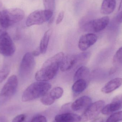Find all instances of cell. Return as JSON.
Returning a JSON list of instances; mask_svg holds the SVG:
<instances>
[{"label":"cell","mask_w":122,"mask_h":122,"mask_svg":"<svg viewBox=\"0 0 122 122\" xmlns=\"http://www.w3.org/2000/svg\"><path fill=\"white\" fill-rule=\"evenodd\" d=\"M64 53L60 52L47 60L35 75L37 81L46 82L55 76L60 67Z\"/></svg>","instance_id":"obj_1"},{"label":"cell","mask_w":122,"mask_h":122,"mask_svg":"<svg viewBox=\"0 0 122 122\" xmlns=\"http://www.w3.org/2000/svg\"><path fill=\"white\" fill-rule=\"evenodd\" d=\"M25 16L19 8L4 9L0 11V31H5L10 26L21 21Z\"/></svg>","instance_id":"obj_2"},{"label":"cell","mask_w":122,"mask_h":122,"mask_svg":"<svg viewBox=\"0 0 122 122\" xmlns=\"http://www.w3.org/2000/svg\"><path fill=\"white\" fill-rule=\"evenodd\" d=\"M51 86V84L46 82H35L25 90L22 94L21 100L26 102L41 98L48 92Z\"/></svg>","instance_id":"obj_3"},{"label":"cell","mask_w":122,"mask_h":122,"mask_svg":"<svg viewBox=\"0 0 122 122\" xmlns=\"http://www.w3.org/2000/svg\"><path fill=\"white\" fill-rule=\"evenodd\" d=\"M53 12L46 10H39L32 12L28 16L26 24L28 27L39 25L49 21L53 16Z\"/></svg>","instance_id":"obj_4"},{"label":"cell","mask_w":122,"mask_h":122,"mask_svg":"<svg viewBox=\"0 0 122 122\" xmlns=\"http://www.w3.org/2000/svg\"><path fill=\"white\" fill-rule=\"evenodd\" d=\"M16 48L13 41L9 34L4 31L0 35V54L5 56H13Z\"/></svg>","instance_id":"obj_5"},{"label":"cell","mask_w":122,"mask_h":122,"mask_svg":"<svg viewBox=\"0 0 122 122\" xmlns=\"http://www.w3.org/2000/svg\"><path fill=\"white\" fill-rule=\"evenodd\" d=\"M110 18L108 16H104L85 22L82 24L81 28L85 31L100 32L107 27Z\"/></svg>","instance_id":"obj_6"},{"label":"cell","mask_w":122,"mask_h":122,"mask_svg":"<svg viewBox=\"0 0 122 122\" xmlns=\"http://www.w3.org/2000/svg\"><path fill=\"white\" fill-rule=\"evenodd\" d=\"M104 101L99 100L94 102L85 110L81 117V122H85L95 119L105 106Z\"/></svg>","instance_id":"obj_7"},{"label":"cell","mask_w":122,"mask_h":122,"mask_svg":"<svg viewBox=\"0 0 122 122\" xmlns=\"http://www.w3.org/2000/svg\"><path fill=\"white\" fill-rule=\"evenodd\" d=\"M18 85V80L15 75L9 77L0 92V98L2 102L10 99L15 94Z\"/></svg>","instance_id":"obj_8"},{"label":"cell","mask_w":122,"mask_h":122,"mask_svg":"<svg viewBox=\"0 0 122 122\" xmlns=\"http://www.w3.org/2000/svg\"><path fill=\"white\" fill-rule=\"evenodd\" d=\"M34 57L29 52L26 53L23 57L19 68V73L22 77H26L32 73L35 65Z\"/></svg>","instance_id":"obj_9"},{"label":"cell","mask_w":122,"mask_h":122,"mask_svg":"<svg viewBox=\"0 0 122 122\" xmlns=\"http://www.w3.org/2000/svg\"><path fill=\"white\" fill-rule=\"evenodd\" d=\"M122 109V95L115 97L110 104L104 106L102 111V114L108 115Z\"/></svg>","instance_id":"obj_10"},{"label":"cell","mask_w":122,"mask_h":122,"mask_svg":"<svg viewBox=\"0 0 122 122\" xmlns=\"http://www.w3.org/2000/svg\"><path fill=\"white\" fill-rule=\"evenodd\" d=\"M97 36L94 34L89 33L83 35L79 40V49L82 51H86L94 45L97 42Z\"/></svg>","instance_id":"obj_11"},{"label":"cell","mask_w":122,"mask_h":122,"mask_svg":"<svg viewBox=\"0 0 122 122\" xmlns=\"http://www.w3.org/2000/svg\"><path fill=\"white\" fill-rule=\"evenodd\" d=\"M77 63V55H70L64 56L60 65V69L62 71H68Z\"/></svg>","instance_id":"obj_12"},{"label":"cell","mask_w":122,"mask_h":122,"mask_svg":"<svg viewBox=\"0 0 122 122\" xmlns=\"http://www.w3.org/2000/svg\"><path fill=\"white\" fill-rule=\"evenodd\" d=\"M92 104V99L88 96H84L76 100L71 105L72 109L76 112L85 110Z\"/></svg>","instance_id":"obj_13"},{"label":"cell","mask_w":122,"mask_h":122,"mask_svg":"<svg viewBox=\"0 0 122 122\" xmlns=\"http://www.w3.org/2000/svg\"><path fill=\"white\" fill-rule=\"evenodd\" d=\"M54 121L56 122H80L81 117L74 113H63L56 115Z\"/></svg>","instance_id":"obj_14"},{"label":"cell","mask_w":122,"mask_h":122,"mask_svg":"<svg viewBox=\"0 0 122 122\" xmlns=\"http://www.w3.org/2000/svg\"><path fill=\"white\" fill-rule=\"evenodd\" d=\"M122 85V79L115 78L107 82L102 89V92L109 94L112 92L120 87Z\"/></svg>","instance_id":"obj_15"},{"label":"cell","mask_w":122,"mask_h":122,"mask_svg":"<svg viewBox=\"0 0 122 122\" xmlns=\"http://www.w3.org/2000/svg\"><path fill=\"white\" fill-rule=\"evenodd\" d=\"M116 5V0H103L100 11L104 15H109L114 10Z\"/></svg>","instance_id":"obj_16"},{"label":"cell","mask_w":122,"mask_h":122,"mask_svg":"<svg viewBox=\"0 0 122 122\" xmlns=\"http://www.w3.org/2000/svg\"><path fill=\"white\" fill-rule=\"evenodd\" d=\"M52 33L51 29H49L46 31L41 41L39 49L41 54L46 53L47 51L49 42Z\"/></svg>","instance_id":"obj_17"},{"label":"cell","mask_w":122,"mask_h":122,"mask_svg":"<svg viewBox=\"0 0 122 122\" xmlns=\"http://www.w3.org/2000/svg\"><path fill=\"white\" fill-rule=\"evenodd\" d=\"M89 74V70L87 67L84 66H80L75 74L74 77V81L80 79H84L86 81Z\"/></svg>","instance_id":"obj_18"},{"label":"cell","mask_w":122,"mask_h":122,"mask_svg":"<svg viewBox=\"0 0 122 122\" xmlns=\"http://www.w3.org/2000/svg\"><path fill=\"white\" fill-rule=\"evenodd\" d=\"M87 81L84 79H80L74 82L72 89L74 93L80 94L83 92L87 87Z\"/></svg>","instance_id":"obj_19"},{"label":"cell","mask_w":122,"mask_h":122,"mask_svg":"<svg viewBox=\"0 0 122 122\" xmlns=\"http://www.w3.org/2000/svg\"><path fill=\"white\" fill-rule=\"evenodd\" d=\"M49 94L51 97L55 100L61 97L64 92L63 89L60 87H54L50 92Z\"/></svg>","instance_id":"obj_20"},{"label":"cell","mask_w":122,"mask_h":122,"mask_svg":"<svg viewBox=\"0 0 122 122\" xmlns=\"http://www.w3.org/2000/svg\"><path fill=\"white\" fill-rule=\"evenodd\" d=\"M55 100L54 99L48 92L41 98V101L43 104L46 105H51L53 104Z\"/></svg>","instance_id":"obj_21"},{"label":"cell","mask_w":122,"mask_h":122,"mask_svg":"<svg viewBox=\"0 0 122 122\" xmlns=\"http://www.w3.org/2000/svg\"><path fill=\"white\" fill-rule=\"evenodd\" d=\"M122 121V111L112 114L107 120L106 122H119Z\"/></svg>","instance_id":"obj_22"},{"label":"cell","mask_w":122,"mask_h":122,"mask_svg":"<svg viewBox=\"0 0 122 122\" xmlns=\"http://www.w3.org/2000/svg\"><path fill=\"white\" fill-rule=\"evenodd\" d=\"M10 69L8 66H5L0 70V83L3 82L10 73Z\"/></svg>","instance_id":"obj_23"},{"label":"cell","mask_w":122,"mask_h":122,"mask_svg":"<svg viewBox=\"0 0 122 122\" xmlns=\"http://www.w3.org/2000/svg\"><path fill=\"white\" fill-rule=\"evenodd\" d=\"M45 9L54 12L55 8V0H43Z\"/></svg>","instance_id":"obj_24"},{"label":"cell","mask_w":122,"mask_h":122,"mask_svg":"<svg viewBox=\"0 0 122 122\" xmlns=\"http://www.w3.org/2000/svg\"><path fill=\"white\" fill-rule=\"evenodd\" d=\"M113 61L117 65H122V46L117 51L113 58Z\"/></svg>","instance_id":"obj_25"},{"label":"cell","mask_w":122,"mask_h":122,"mask_svg":"<svg viewBox=\"0 0 122 122\" xmlns=\"http://www.w3.org/2000/svg\"><path fill=\"white\" fill-rule=\"evenodd\" d=\"M31 122H47V120L44 116L38 115L34 117Z\"/></svg>","instance_id":"obj_26"},{"label":"cell","mask_w":122,"mask_h":122,"mask_svg":"<svg viewBox=\"0 0 122 122\" xmlns=\"http://www.w3.org/2000/svg\"><path fill=\"white\" fill-rule=\"evenodd\" d=\"M26 118V115L24 114H20L15 117L11 122H23Z\"/></svg>","instance_id":"obj_27"},{"label":"cell","mask_w":122,"mask_h":122,"mask_svg":"<svg viewBox=\"0 0 122 122\" xmlns=\"http://www.w3.org/2000/svg\"><path fill=\"white\" fill-rule=\"evenodd\" d=\"M64 16V12L63 11H61L59 14L56 20V24L57 25L61 23L62 21Z\"/></svg>","instance_id":"obj_28"},{"label":"cell","mask_w":122,"mask_h":122,"mask_svg":"<svg viewBox=\"0 0 122 122\" xmlns=\"http://www.w3.org/2000/svg\"><path fill=\"white\" fill-rule=\"evenodd\" d=\"M32 55L34 56H39L41 54V51L39 50V48L38 50H35L32 52Z\"/></svg>","instance_id":"obj_29"},{"label":"cell","mask_w":122,"mask_h":122,"mask_svg":"<svg viewBox=\"0 0 122 122\" xmlns=\"http://www.w3.org/2000/svg\"><path fill=\"white\" fill-rule=\"evenodd\" d=\"M117 20L120 23H122V10L117 17Z\"/></svg>","instance_id":"obj_30"},{"label":"cell","mask_w":122,"mask_h":122,"mask_svg":"<svg viewBox=\"0 0 122 122\" xmlns=\"http://www.w3.org/2000/svg\"><path fill=\"white\" fill-rule=\"evenodd\" d=\"M92 122H104V120H103L102 118L101 117H99V118H97L94 120Z\"/></svg>","instance_id":"obj_31"},{"label":"cell","mask_w":122,"mask_h":122,"mask_svg":"<svg viewBox=\"0 0 122 122\" xmlns=\"http://www.w3.org/2000/svg\"><path fill=\"white\" fill-rule=\"evenodd\" d=\"M116 71V68H112L110 70V71L109 72L110 75L112 74L113 73H114Z\"/></svg>","instance_id":"obj_32"},{"label":"cell","mask_w":122,"mask_h":122,"mask_svg":"<svg viewBox=\"0 0 122 122\" xmlns=\"http://www.w3.org/2000/svg\"><path fill=\"white\" fill-rule=\"evenodd\" d=\"M119 10H122V1L120 2V4L119 6Z\"/></svg>","instance_id":"obj_33"},{"label":"cell","mask_w":122,"mask_h":122,"mask_svg":"<svg viewBox=\"0 0 122 122\" xmlns=\"http://www.w3.org/2000/svg\"><path fill=\"white\" fill-rule=\"evenodd\" d=\"M2 3L1 1L0 0V8L2 7Z\"/></svg>","instance_id":"obj_34"},{"label":"cell","mask_w":122,"mask_h":122,"mask_svg":"<svg viewBox=\"0 0 122 122\" xmlns=\"http://www.w3.org/2000/svg\"><path fill=\"white\" fill-rule=\"evenodd\" d=\"M0 122H4V121H3L2 119H0Z\"/></svg>","instance_id":"obj_35"}]
</instances>
